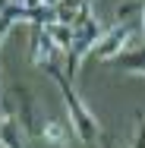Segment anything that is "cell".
I'll return each instance as SVG.
<instances>
[{
  "instance_id": "1",
  "label": "cell",
  "mask_w": 145,
  "mask_h": 148,
  "mask_svg": "<svg viewBox=\"0 0 145 148\" xmlns=\"http://www.w3.org/2000/svg\"><path fill=\"white\" fill-rule=\"evenodd\" d=\"M47 73L54 76V82H57L60 95H63V104H66L69 126H73L76 139H79V142H85V145H95V142H98V136H101V123H98V117H95V114L85 107V101H82V98L76 95V88H73V79L60 69L57 63H54Z\"/></svg>"
},
{
  "instance_id": "2",
  "label": "cell",
  "mask_w": 145,
  "mask_h": 148,
  "mask_svg": "<svg viewBox=\"0 0 145 148\" xmlns=\"http://www.w3.org/2000/svg\"><path fill=\"white\" fill-rule=\"evenodd\" d=\"M101 32H104L101 22H98L91 13H85V16L73 25V44H69V51H66V76H69V79L79 73V66L88 60L95 41L101 38Z\"/></svg>"
},
{
  "instance_id": "3",
  "label": "cell",
  "mask_w": 145,
  "mask_h": 148,
  "mask_svg": "<svg viewBox=\"0 0 145 148\" xmlns=\"http://www.w3.org/2000/svg\"><path fill=\"white\" fill-rule=\"evenodd\" d=\"M133 32H136V25H133L129 19H120L117 25H111V29L101 32V38L95 41V47H91V54H88V57H91V60H107V63H111L120 51H126V44H129Z\"/></svg>"
},
{
  "instance_id": "4",
  "label": "cell",
  "mask_w": 145,
  "mask_h": 148,
  "mask_svg": "<svg viewBox=\"0 0 145 148\" xmlns=\"http://www.w3.org/2000/svg\"><path fill=\"white\" fill-rule=\"evenodd\" d=\"M60 47L47 38V32L41 29V22H35L32 25V63L38 66V69H51L54 63H60Z\"/></svg>"
},
{
  "instance_id": "5",
  "label": "cell",
  "mask_w": 145,
  "mask_h": 148,
  "mask_svg": "<svg viewBox=\"0 0 145 148\" xmlns=\"http://www.w3.org/2000/svg\"><path fill=\"white\" fill-rule=\"evenodd\" d=\"M0 148H25V126L6 101H0Z\"/></svg>"
},
{
  "instance_id": "6",
  "label": "cell",
  "mask_w": 145,
  "mask_h": 148,
  "mask_svg": "<svg viewBox=\"0 0 145 148\" xmlns=\"http://www.w3.org/2000/svg\"><path fill=\"white\" fill-rule=\"evenodd\" d=\"M111 66H117L120 73L126 76H145V47H136V51H120Z\"/></svg>"
},
{
  "instance_id": "7",
  "label": "cell",
  "mask_w": 145,
  "mask_h": 148,
  "mask_svg": "<svg viewBox=\"0 0 145 148\" xmlns=\"http://www.w3.org/2000/svg\"><path fill=\"white\" fill-rule=\"evenodd\" d=\"M85 13H91L88 10V0H60L57 6H54V19L66 22V25H76Z\"/></svg>"
},
{
  "instance_id": "8",
  "label": "cell",
  "mask_w": 145,
  "mask_h": 148,
  "mask_svg": "<svg viewBox=\"0 0 145 148\" xmlns=\"http://www.w3.org/2000/svg\"><path fill=\"white\" fill-rule=\"evenodd\" d=\"M69 129H73V126L51 120V123L41 126V139H44L47 145H54V148H63V145H69Z\"/></svg>"
},
{
  "instance_id": "9",
  "label": "cell",
  "mask_w": 145,
  "mask_h": 148,
  "mask_svg": "<svg viewBox=\"0 0 145 148\" xmlns=\"http://www.w3.org/2000/svg\"><path fill=\"white\" fill-rule=\"evenodd\" d=\"M129 148H145V114H136V136H133Z\"/></svg>"
},
{
  "instance_id": "10",
  "label": "cell",
  "mask_w": 145,
  "mask_h": 148,
  "mask_svg": "<svg viewBox=\"0 0 145 148\" xmlns=\"http://www.w3.org/2000/svg\"><path fill=\"white\" fill-rule=\"evenodd\" d=\"M57 3H60V0H41V6H47V10H54Z\"/></svg>"
},
{
  "instance_id": "11",
  "label": "cell",
  "mask_w": 145,
  "mask_h": 148,
  "mask_svg": "<svg viewBox=\"0 0 145 148\" xmlns=\"http://www.w3.org/2000/svg\"><path fill=\"white\" fill-rule=\"evenodd\" d=\"M139 19H142V32H145V6H142V13H139Z\"/></svg>"
},
{
  "instance_id": "12",
  "label": "cell",
  "mask_w": 145,
  "mask_h": 148,
  "mask_svg": "<svg viewBox=\"0 0 145 148\" xmlns=\"http://www.w3.org/2000/svg\"><path fill=\"white\" fill-rule=\"evenodd\" d=\"M0 101H3V98H0Z\"/></svg>"
}]
</instances>
